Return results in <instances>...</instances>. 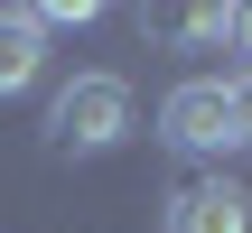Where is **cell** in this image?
<instances>
[{"instance_id":"3","label":"cell","mask_w":252,"mask_h":233,"mask_svg":"<svg viewBox=\"0 0 252 233\" xmlns=\"http://www.w3.org/2000/svg\"><path fill=\"white\" fill-rule=\"evenodd\" d=\"M168 233H252V196L234 177H196L168 196Z\"/></svg>"},{"instance_id":"5","label":"cell","mask_w":252,"mask_h":233,"mask_svg":"<svg viewBox=\"0 0 252 233\" xmlns=\"http://www.w3.org/2000/svg\"><path fill=\"white\" fill-rule=\"evenodd\" d=\"M150 28H168V37H196V47H215V37H234V9H178V19H150Z\"/></svg>"},{"instance_id":"2","label":"cell","mask_w":252,"mask_h":233,"mask_svg":"<svg viewBox=\"0 0 252 233\" xmlns=\"http://www.w3.org/2000/svg\"><path fill=\"white\" fill-rule=\"evenodd\" d=\"M159 140H168L178 159H224V149H234L224 75H187V84H168V103H159Z\"/></svg>"},{"instance_id":"8","label":"cell","mask_w":252,"mask_h":233,"mask_svg":"<svg viewBox=\"0 0 252 233\" xmlns=\"http://www.w3.org/2000/svg\"><path fill=\"white\" fill-rule=\"evenodd\" d=\"M234 47H243V56H252V9H234Z\"/></svg>"},{"instance_id":"6","label":"cell","mask_w":252,"mask_h":233,"mask_svg":"<svg viewBox=\"0 0 252 233\" xmlns=\"http://www.w3.org/2000/svg\"><path fill=\"white\" fill-rule=\"evenodd\" d=\"M28 19H37V37H47V28H94L103 9H94V0H37Z\"/></svg>"},{"instance_id":"1","label":"cell","mask_w":252,"mask_h":233,"mask_svg":"<svg viewBox=\"0 0 252 233\" xmlns=\"http://www.w3.org/2000/svg\"><path fill=\"white\" fill-rule=\"evenodd\" d=\"M122 140H131V84L122 75H75L47 103V149L56 159H103Z\"/></svg>"},{"instance_id":"4","label":"cell","mask_w":252,"mask_h":233,"mask_svg":"<svg viewBox=\"0 0 252 233\" xmlns=\"http://www.w3.org/2000/svg\"><path fill=\"white\" fill-rule=\"evenodd\" d=\"M37 75H47V37H37V19H28V9H0V103L28 93Z\"/></svg>"},{"instance_id":"7","label":"cell","mask_w":252,"mask_h":233,"mask_svg":"<svg viewBox=\"0 0 252 233\" xmlns=\"http://www.w3.org/2000/svg\"><path fill=\"white\" fill-rule=\"evenodd\" d=\"M224 121H234V149H252V65L224 84Z\"/></svg>"}]
</instances>
